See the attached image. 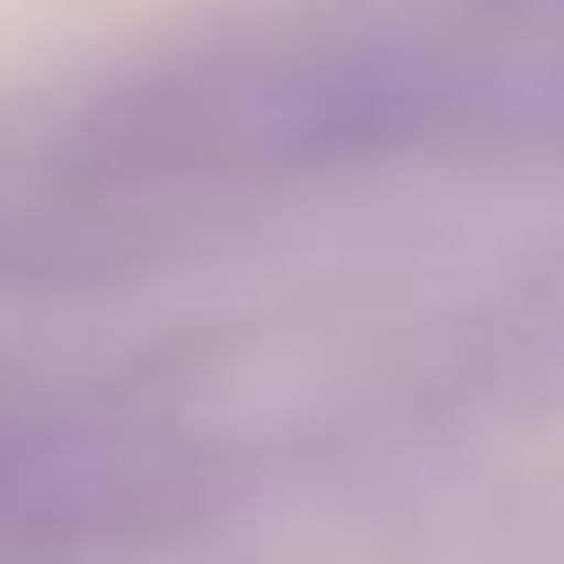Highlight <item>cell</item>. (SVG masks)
Here are the masks:
<instances>
[{
  "label": "cell",
  "instance_id": "cell-1",
  "mask_svg": "<svg viewBox=\"0 0 564 564\" xmlns=\"http://www.w3.org/2000/svg\"><path fill=\"white\" fill-rule=\"evenodd\" d=\"M476 119L456 0L218 20L0 109V288H99L188 258L268 198Z\"/></svg>",
  "mask_w": 564,
  "mask_h": 564
}]
</instances>
